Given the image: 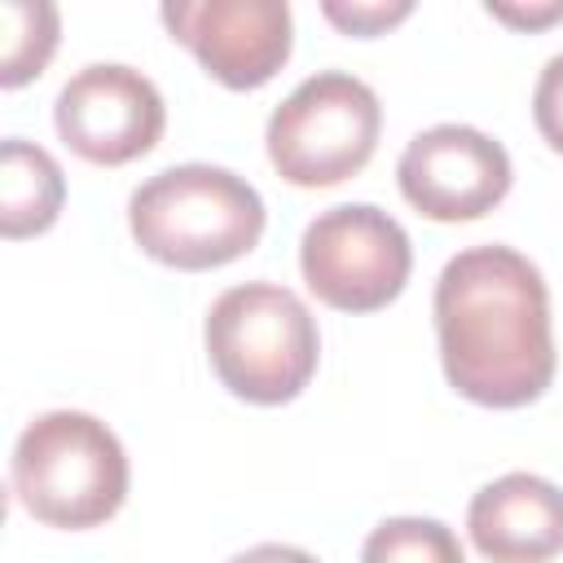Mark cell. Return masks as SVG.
Instances as JSON below:
<instances>
[{
  "instance_id": "cell-1",
  "label": "cell",
  "mask_w": 563,
  "mask_h": 563,
  "mask_svg": "<svg viewBox=\"0 0 563 563\" xmlns=\"http://www.w3.org/2000/svg\"><path fill=\"white\" fill-rule=\"evenodd\" d=\"M431 312L440 365L457 396L484 409H523L554 383L550 290L515 246L457 251L435 277Z\"/></svg>"
},
{
  "instance_id": "cell-2",
  "label": "cell",
  "mask_w": 563,
  "mask_h": 563,
  "mask_svg": "<svg viewBox=\"0 0 563 563\" xmlns=\"http://www.w3.org/2000/svg\"><path fill=\"white\" fill-rule=\"evenodd\" d=\"M260 189L216 163H176L141 180L128 198L136 246L180 273H207L242 260L264 238Z\"/></svg>"
},
{
  "instance_id": "cell-3",
  "label": "cell",
  "mask_w": 563,
  "mask_h": 563,
  "mask_svg": "<svg viewBox=\"0 0 563 563\" xmlns=\"http://www.w3.org/2000/svg\"><path fill=\"white\" fill-rule=\"evenodd\" d=\"M9 484L22 510L48 528H97L128 497V453L119 435L84 409L31 418L9 457Z\"/></svg>"
},
{
  "instance_id": "cell-4",
  "label": "cell",
  "mask_w": 563,
  "mask_h": 563,
  "mask_svg": "<svg viewBox=\"0 0 563 563\" xmlns=\"http://www.w3.org/2000/svg\"><path fill=\"white\" fill-rule=\"evenodd\" d=\"M216 378L246 405L295 400L321 361V334L308 303L277 282L229 286L202 321Z\"/></svg>"
},
{
  "instance_id": "cell-5",
  "label": "cell",
  "mask_w": 563,
  "mask_h": 563,
  "mask_svg": "<svg viewBox=\"0 0 563 563\" xmlns=\"http://www.w3.org/2000/svg\"><path fill=\"white\" fill-rule=\"evenodd\" d=\"M378 132V92L352 70H317L273 106L264 150L282 180L299 189H325L356 176L374 158Z\"/></svg>"
},
{
  "instance_id": "cell-6",
  "label": "cell",
  "mask_w": 563,
  "mask_h": 563,
  "mask_svg": "<svg viewBox=\"0 0 563 563\" xmlns=\"http://www.w3.org/2000/svg\"><path fill=\"white\" fill-rule=\"evenodd\" d=\"M413 268L409 233L374 202H339L308 220L299 238V273L334 312L387 308Z\"/></svg>"
},
{
  "instance_id": "cell-7",
  "label": "cell",
  "mask_w": 563,
  "mask_h": 563,
  "mask_svg": "<svg viewBox=\"0 0 563 563\" xmlns=\"http://www.w3.org/2000/svg\"><path fill=\"white\" fill-rule=\"evenodd\" d=\"M57 136L97 167H123L150 154L167 128L163 92L150 75L123 62H92L75 70L53 101Z\"/></svg>"
},
{
  "instance_id": "cell-8",
  "label": "cell",
  "mask_w": 563,
  "mask_h": 563,
  "mask_svg": "<svg viewBox=\"0 0 563 563\" xmlns=\"http://www.w3.org/2000/svg\"><path fill=\"white\" fill-rule=\"evenodd\" d=\"M510 180L515 167L506 145L471 123L422 128L396 163V185L405 202L440 224L488 216L510 194Z\"/></svg>"
},
{
  "instance_id": "cell-9",
  "label": "cell",
  "mask_w": 563,
  "mask_h": 563,
  "mask_svg": "<svg viewBox=\"0 0 563 563\" xmlns=\"http://www.w3.org/2000/svg\"><path fill=\"white\" fill-rule=\"evenodd\" d=\"M163 22L202 70L233 88H264L295 48V22L286 0H167Z\"/></svg>"
},
{
  "instance_id": "cell-10",
  "label": "cell",
  "mask_w": 563,
  "mask_h": 563,
  "mask_svg": "<svg viewBox=\"0 0 563 563\" xmlns=\"http://www.w3.org/2000/svg\"><path fill=\"white\" fill-rule=\"evenodd\" d=\"M466 532L488 563H550L563 554V488L510 471L466 506Z\"/></svg>"
},
{
  "instance_id": "cell-11",
  "label": "cell",
  "mask_w": 563,
  "mask_h": 563,
  "mask_svg": "<svg viewBox=\"0 0 563 563\" xmlns=\"http://www.w3.org/2000/svg\"><path fill=\"white\" fill-rule=\"evenodd\" d=\"M66 202V176L44 145L4 136L0 145V233L9 242L35 238L57 224Z\"/></svg>"
},
{
  "instance_id": "cell-12",
  "label": "cell",
  "mask_w": 563,
  "mask_h": 563,
  "mask_svg": "<svg viewBox=\"0 0 563 563\" xmlns=\"http://www.w3.org/2000/svg\"><path fill=\"white\" fill-rule=\"evenodd\" d=\"M4 48H0V84L18 88L26 79H35L53 48H57V9L48 0H4Z\"/></svg>"
},
{
  "instance_id": "cell-13",
  "label": "cell",
  "mask_w": 563,
  "mask_h": 563,
  "mask_svg": "<svg viewBox=\"0 0 563 563\" xmlns=\"http://www.w3.org/2000/svg\"><path fill=\"white\" fill-rule=\"evenodd\" d=\"M361 563H466V554L449 523L422 515H396L365 537Z\"/></svg>"
},
{
  "instance_id": "cell-14",
  "label": "cell",
  "mask_w": 563,
  "mask_h": 563,
  "mask_svg": "<svg viewBox=\"0 0 563 563\" xmlns=\"http://www.w3.org/2000/svg\"><path fill=\"white\" fill-rule=\"evenodd\" d=\"M321 13L343 31V35H383L387 26L405 22L413 13L409 0H321Z\"/></svg>"
},
{
  "instance_id": "cell-15",
  "label": "cell",
  "mask_w": 563,
  "mask_h": 563,
  "mask_svg": "<svg viewBox=\"0 0 563 563\" xmlns=\"http://www.w3.org/2000/svg\"><path fill=\"white\" fill-rule=\"evenodd\" d=\"M532 123L541 132V141L563 154V53H554L541 75H537V88H532Z\"/></svg>"
},
{
  "instance_id": "cell-16",
  "label": "cell",
  "mask_w": 563,
  "mask_h": 563,
  "mask_svg": "<svg viewBox=\"0 0 563 563\" xmlns=\"http://www.w3.org/2000/svg\"><path fill=\"white\" fill-rule=\"evenodd\" d=\"M484 9H488L493 18H501V22H510V26H528V31H537V26H550V22H559V18H563V0H541V4L488 0Z\"/></svg>"
},
{
  "instance_id": "cell-17",
  "label": "cell",
  "mask_w": 563,
  "mask_h": 563,
  "mask_svg": "<svg viewBox=\"0 0 563 563\" xmlns=\"http://www.w3.org/2000/svg\"><path fill=\"white\" fill-rule=\"evenodd\" d=\"M229 563H317L308 550L299 545H282V541H264V545H251L242 554H233Z\"/></svg>"
}]
</instances>
